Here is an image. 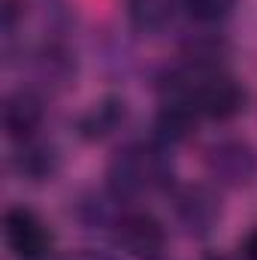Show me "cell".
Returning a JSON list of instances; mask_svg holds the SVG:
<instances>
[{"instance_id":"obj_1","label":"cell","mask_w":257,"mask_h":260,"mask_svg":"<svg viewBox=\"0 0 257 260\" xmlns=\"http://www.w3.org/2000/svg\"><path fill=\"white\" fill-rule=\"evenodd\" d=\"M173 179H176V170H173L170 148L160 145L157 139L130 142L124 148H118L106 170L109 191L121 203L136 200L139 194H148V191H167Z\"/></svg>"},{"instance_id":"obj_2","label":"cell","mask_w":257,"mask_h":260,"mask_svg":"<svg viewBox=\"0 0 257 260\" xmlns=\"http://www.w3.org/2000/svg\"><path fill=\"white\" fill-rule=\"evenodd\" d=\"M191 103L200 115L215 118V121H227V118L242 112L245 91L233 76H227L221 70H203L191 91Z\"/></svg>"},{"instance_id":"obj_3","label":"cell","mask_w":257,"mask_h":260,"mask_svg":"<svg viewBox=\"0 0 257 260\" xmlns=\"http://www.w3.org/2000/svg\"><path fill=\"white\" fill-rule=\"evenodd\" d=\"M206 173L212 182L224 188H239L248 185L257 173V154L254 148L242 139H218L206 148L203 154Z\"/></svg>"},{"instance_id":"obj_4","label":"cell","mask_w":257,"mask_h":260,"mask_svg":"<svg viewBox=\"0 0 257 260\" xmlns=\"http://www.w3.org/2000/svg\"><path fill=\"white\" fill-rule=\"evenodd\" d=\"M173 215L188 236L203 239L221 221V197L209 185H185L173 197Z\"/></svg>"},{"instance_id":"obj_5","label":"cell","mask_w":257,"mask_h":260,"mask_svg":"<svg viewBox=\"0 0 257 260\" xmlns=\"http://www.w3.org/2000/svg\"><path fill=\"white\" fill-rule=\"evenodd\" d=\"M115 239L136 260H160L167 251V230L148 212H124L115 224Z\"/></svg>"},{"instance_id":"obj_6","label":"cell","mask_w":257,"mask_h":260,"mask_svg":"<svg viewBox=\"0 0 257 260\" xmlns=\"http://www.w3.org/2000/svg\"><path fill=\"white\" fill-rule=\"evenodd\" d=\"M3 233H6V245L15 257L21 260H37L46 257L52 248V233L46 230V224L24 206H15L6 212L3 218Z\"/></svg>"},{"instance_id":"obj_7","label":"cell","mask_w":257,"mask_h":260,"mask_svg":"<svg viewBox=\"0 0 257 260\" xmlns=\"http://www.w3.org/2000/svg\"><path fill=\"white\" fill-rule=\"evenodd\" d=\"M43 124V97L34 88H15L3 100V130L15 142L34 139Z\"/></svg>"},{"instance_id":"obj_8","label":"cell","mask_w":257,"mask_h":260,"mask_svg":"<svg viewBox=\"0 0 257 260\" xmlns=\"http://www.w3.org/2000/svg\"><path fill=\"white\" fill-rule=\"evenodd\" d=\"M30 73H34V82L40 88L64 91L76 79V58L70 55V49H67L64 43L49 40L46 46H40L30 55Z\"/></svg>"},{"instance_id":"obj_9","label":"cell","mask_w":257,"mask_h":260,"mask_svg":"<svg viewBox=\"0 0 257 260\" xmlns=\"http://www.w3.org/2000/svg\"><path fill=\"white\" fill-rule=\"evenodd\" d=\"M197 118L200 112L194 109V103L188 100H164L157 118H154V139L160 145H179L185 139L194 136V127H197Z\"/></svg>"},{"instance_id":"obj_10","label":"cell","mask_w":257,"mask_h":260,"mask_svg":"<svg viewBox=\"0 0 257 260\" xmlns=\"http://www.w3.org/2000/svg\"><path fill=\"white\" fill-rule=\"evenodd\" d=\"M12 167L21 179L27 182H49L58 167H61V154L52 142H40V139H27L21 142V148L12 157Z\"/></svg>"},{"instance_id":"obj_11","label":"cell","mask_w":257,"mask_h":260,"mask_svg":"<svg viewBox=\"0 0 257 260\" xmlns=\"http://www.w3.org/2000/svg\"><path fill=\"white\" fill-rule=\"evenodd\" d=\"M124 121H127V103L118 100V97H109V100H103L100 106H94L91 112H85L79 118V133L91 142H100V139L118 133L124 127Z\"/></svg>"},{"instance_id":"obj_12","label":"cell","mask_w":257,"mask_h":260,"mask_svg":"<svg viewBox=\"0 0 257 260\" xmlns=\"http://www.w3.org/2000/svg\"><path fill=\"white\" fill-rule=\"evenodd\" d=\"M115 203H121V200L112 194V191H106V194L88 191V194H82L76 200L73 215H76V221L85 230H109L121 218V215H115Z\"/></svg>"},{"instance_id":"obj_13","label":"cell","mask_w":257,"mask_h":260,"mask_svg":"<svg viewBox=\"0 0 257 260\" xmlns=\"http://www.w3.org/2000/svg\"><path fill=\"white\" fill-rule=\"evenodd\" d=\"M182 0H124L130 24L139 34H160L173 24L176 6Z\"/></svg>"},{"instance_id":"obj_14","label":"cell","mask_w":257,"mask_h":260,"mask_svg":"<svg viewBox=\"0 0 257 260\" xmlns=\"http://www.w3.org/2000/svg\"><path fill=\"white\" fill-rule=\"evenodd\" d=\"M182 6L188 9V15L203 21V24H212V21H221L230 15V9L236 6V0H182Z\"/></svg>"},{"instance_id":"obj_15","label":"cell","mask_w":257,"mask_h":260,"mask_svg":"<svg viewBox=\"0 0 257 260\" xmlns=\"http://www.w3.org/2000/svg\"><path fill=\"white\" fill-rule=\"evenodd\" d=\"M21 15H24V0H0V24L6 30V37H12Z\"/></svg>"},{"instance_id":"obj_16","label":"cell","mask_w":257,"mask_h":260,"mask_svg":"<svg viewBox=\"0 0 257 260\" xmlns=\"http://www.w3.org/2000/svg\"><path fill=\"white\" fill-rule=\"evenodd\" d=\"M242 260H257V230H251L242 242Z\"/></svg>"},{"instance_id":"obj_17","label":"cell","mask_w":257,"mask_h":260,"mask_svg":"<svg viewBox=\"0 0 257 260\" xmlns=\"http://www.w3.org/2000/svg\"><path fill=\"white\" fill-rule=\"evenodd\" d=\"M67 260H115L112 254H106V251H94V248H85V251H76V254H70Z\"/></svg>"},{"instance_id":"obj_18","label":"cell","mask_w":257,"mask_h":260,"mask_svg":"<svg viewBox=\"0 0 257 260\" xmlns=\"http://www.w3.org/2000/svg\"><path fill=\"white\" fill-rule=\"evenodd\" d=\"M203 260H227V257H221V254H212V257H203Z\"/></svg>"},{"instance_id":"obj_19","label":"cell","mask_w":257,"mask_h":260,"mask_svg":"<svg viewBox=\"0 0 257 260\" xmlns=\"http://www.w3.org/2000/svg\"><path fill=\"white\" fill-rule=\"evenodd\" d=\"M37 260H52V257H49V254H46V257H37Z\"/></svg>"}]
</instances>
